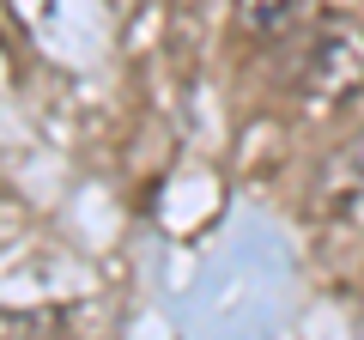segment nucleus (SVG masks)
<instances>
[{"label": "nucleus", "instance_id": "4", "mask_svg": "<svg viewBox=\"0 0 364 340\" xmlns=\"http://www.w3.org/2000/svg\"><path fill=\"white\" fill-rule=\"evenodd\" d=\"M291 13H298V0H237V18H243L255 37H273Z\"/></svg>", "mask_w": 364, "mask_h": 340}, {"label": "nucleus", "instance_id": "1", "mask_svg": "<svg viewBox=\"0 0 364 340\" xmlns=\"http://www.w3.org/2000/svg\"><path fill=\"white\" fill-rule=\"evenodd\" d=\"M291 92L310 116H328V110L352 104L364 92V18L352 13H322L310 25L298 49V73H291Z\"/></svg>", "mask_w": 364, "mask_h": 340}, {"label": "nucleus", "instance_id": "2", "mask_svg": "<svg viewBox=\"0 0 364 340\" xmlns=\"http://www.w3.org/2000/svg\"><path fill=\"white\" fill-rule=\"evenodd\" d=\"M13 13L37 31V43L61 61L85 55V43H104V6L97 0H13Z\"/></svg>", "mask_w": 364, "mask_h": 340}, {"label": "nucleus", "instance_id": "3", "mask_svg": "<svg viewBox=\"0 0 364 340\" xmlns=\"http://www.w3.org/2000/svg\"><path fill=\"white\" fill-rule=\"evenodd\" d=\"M364 201V158L358 152H340L322 164V176H316V195H310V213L316 219H352Z\"/></svg>", "mask_w": 364, "mask_h": 340}, {"label": "nucleus", "instance_id": "5", "mask_svg": "<svg viewBox=\"0 0 364 340\" xmlns=\"http://www.w3.org/2000/svg\"><path fill=\"white\" fill-rule=\"evenodd\" d=\"M67 310H0V334H61Z\"/></svg>", "mask_w": 364, "mask_h": 340}]
</instances>
